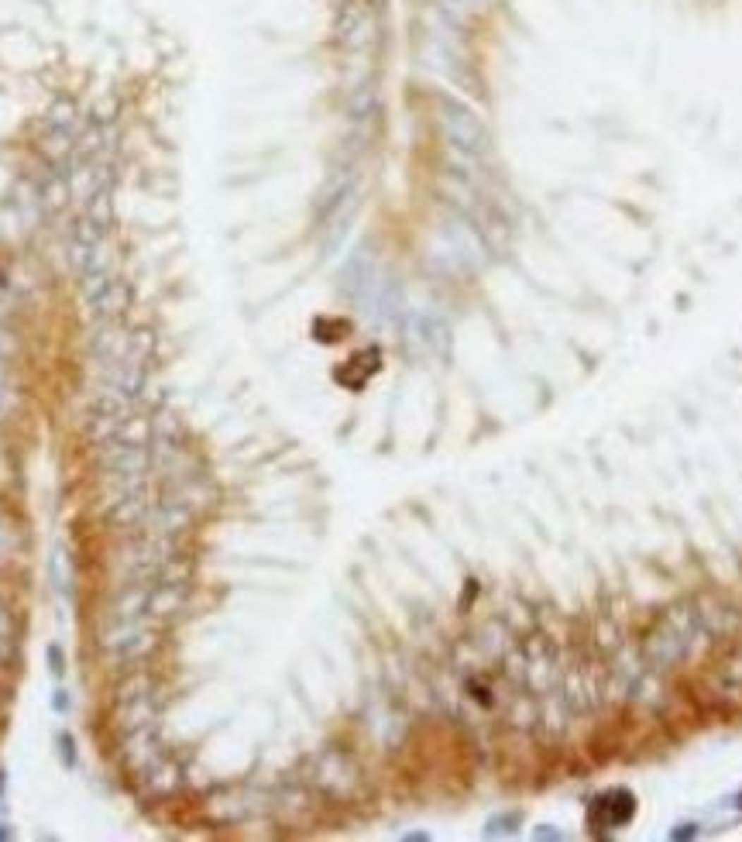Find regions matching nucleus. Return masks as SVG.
I'll return each instance as SVG.
<instances>
[{
  "label": "nucleus",
  "mask_w": 742,
  "mask_h": 842,
  "mask_svg": "<svg viewBox=\"0 0 742 842\" xmlns=\"http://www.w3.org/2000/svg\"><path fill=\"white\" fill-rule=\"evenodd\" d=\"M49 657H52V670H55V674H62V654H59V646H52V650H49Z\"/></svg>",
  "instance_id": "1"
},
{
  "label": "nucleus",
  "mask_w": 742,
  "mask_h": 842,
  "mask_svg": "<svg viewBox=\"0 0 742 842\" xmlns=\"http://www.w3.org/2000/svg\"><path fill=\"white\" fill-rule=\"evenodd\" d=\"M7 836H11V832H7V829H4V825H0V839H7Z\"/></svg>",
  "instance_id": "2"
}]
</instances>
